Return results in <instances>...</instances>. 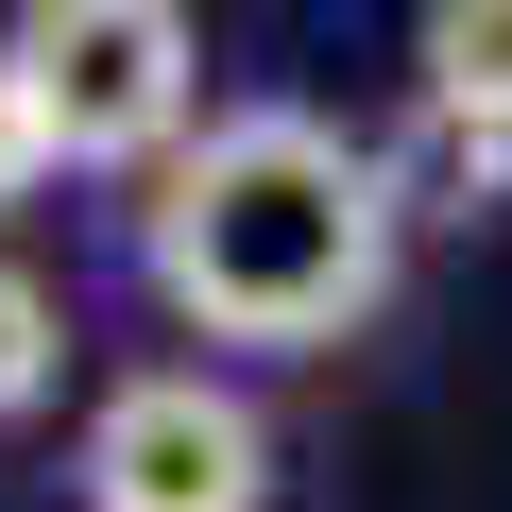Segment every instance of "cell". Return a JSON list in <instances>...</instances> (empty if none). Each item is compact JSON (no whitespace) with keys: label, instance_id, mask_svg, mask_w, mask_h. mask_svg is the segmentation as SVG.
I'll use <instances>...</instances> for the list:
<instances>
[{"label":"cell","instance_id":"obj_1","mask_svg":"<svg viewBox=\"0 0 512 512\" xmlns=\"http://www.w3.org/2000/svg\"><path fill=\"white\" fill-rule=\"evenodd\" d=\"M410 256V188L376 137L308 120V103H205L154 171H137V274L188 342L222 359H325L393 308Z\"/></svg>","mask_w":512,"mask_h":512},{"label":"cell","instance_id":"obj_2","mask_svg":"<svg viewBox=\"0 0 512 512\" xmlns=\"http://www.w3.org/2000/svg\"><path fill=\"white\" fill-rule=\"evenodd\" d=\"M0 52L35 69L52 171H154L205 120V18L188 0H18Z\"/></svg>","mask_w":512,"mask_h":512},{"label":"cell","instance_id":"obj_3","mask_svg":"<svg viewBox=\"0 0 512 512\" xmlns=\"http://www.w3.org/2000/svg\"><path fill=\"white\" fill-rule=\"evenodd\" d=\"M69 495L86 512H274V410L205 359H137V376H103Z\"/></svg>","mask_w":512,"mask_h":512},{"label":"cell","instance_id":"obj_4","mask_svg":"<svg viewBox=\"0 0 512 512\" xmlns=\"http://www.w3.org/2000/svg\"><path fill=\"white\" fill-rule=\"evenodd\" d=\"M410 103L461 137H512V0H410Z\"/></svg>","mask_w":512,"mask_h":512},{"label":"cell","instance_id":"obj_5","mask_svg":"<svg viewBox=\"0 0 512 512\" xmlns=\"http://www.w3.org/2000/svg\"><path fill=\"white\" fill-rule=\"evenodd\" d=\"M52 393H69V291L35 256H0V427H35Z\"/></svg>","mask_w":512,"mask_h":512},{"label":"cell","instance_id":"obj_6","mask_svg":"<svg viewBox=\"0 0 512 512\" xmlns=\"http://www.w3.org/2000/svg\"><path fill=\"white\" fill-rule=\"evenodd\" d=\"M35 188H52V120H35V69L0 52V222H18Z\"/></svg>","mask_w":512,"mask_h":512}]
</instances>
